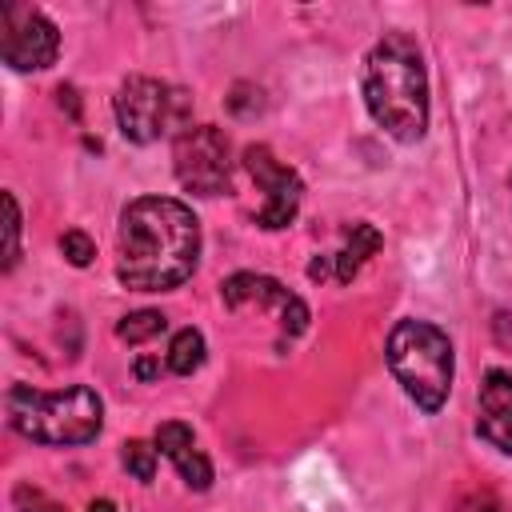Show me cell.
Wrapping results in <instances>:
<instances>
[{"label": "cell", "instance_id": "obj_5", "mask_svg": "<svg viewBox=\"0 0 512 512\" xmlns=\"http://www.w3.org/2000/svg\"><path fill=\"white\" fill-rule=\"evenodd\" d=\"M192 96L152 76H128L116 92V124L132 144H156L188 128Z\"/></svg>", "mask_w": 512, "mask_h": 512}, {"label": "cell", "instance_id": "obj_20", "mask_svg": "<svg viewBox=\"0 0 512 512\" xmlns=\"http://www.w3.org/2000/svg\"><path fill=\"white\" fill-rule=\"evenodd\" d=\"M16 508H20V512H64L56 500H48L44 492H36V488H28V484L16 488Z\"/></svg>", "mask_w": 512, "mask_h": 512}, {"label": "cell", "instance_id": "obj_3", "mask_svg": "<svg viewBox=\"0 0 512 512\" xmlns=\"http://www.w3.org/2000/svg\"><path fill=\"white\" fill-rule=\"evenodd\" d=\"M4 412L20 436L36 444H56V448L96 440L104 424V400L84 384H72L60 392H36L28 384H12L4 396Z\"/></svg>", "mask_w": 512, "mask_h": 512}, {"label": "cell", "instance_id": "obj_12", "mask_svg": "<svg viewBox=\"0 0 512 512\" xmlns=\"http://www.w3.org/2000/svg\"><path fill=\"white\" fill-rule=\"evenodd\" d=\"M168 372H176V376H192L200 364H204V336L196 332V328H180L176 336H172V344H168Z\"/></svg>", "mask_w": 512, "mask_h": 512}, {"label": "cell", "instance_id": "obj_25", "mask_svg": "<svg viewBox=\"0 0 512 512\" xmlns=\"http://www.w3.org/2000/svg\"><path fill=\"white\" fill-rule=\"evenodd\" d=\"M484 512H500V508H484Z\"/></svg>", "mask_w": 512, "mask_h": 512}, {"label": "cell", "instance_id": "obj_21", "mask_svg": "<svg viewBox=\"0 0 512 512\" xmlns=\"http://www.w3.org/2000/svg\"><path fill=\"white\" fill-rule=\"evenodd\" d=\"M132 372H136V380H156L160 376V360L156 356H140Z\"/></svg>", "mask_w": 512, "mask_h": 512}, {"label": "cell", "instance_id": "obj_4", "mask_svg": "<svg viewBox=\"0 0 512 512\" xmlns=\"http://www.w3.org/2000/svg\"><path fill=\"white\" fill-rule=\"evenodd\" d=\"M384 356H388V368L400 380V388L424 412H436L448 400L452 368L456 364H452V340L436 324H428V320H400L388 332Z\"/></svg>", "mask_w": 512, "mask_h": 512}, {"label": "cell", "instance_id": "obj_6", "mask_svg": "<svg viewBox=\"0 0 512 512\" xmlns=\"http://www.w3.org/2000/svg\"><path fill=\"white\" fill-rule=\"evenodd\" d=\"M176 180L196 196H220L232 184V144L216 124H188L172 148Z\"/></svg>", "mask_w": 512, "mask_h": 512}, {"label": "cell", "instance_id": "obj_14", "mask_svg": "<svg viewBox=\"0 0 512 512\" xmlns=\"http://www.w3.org/2000/svg\"><path fill=\"white\" fill-rule=\"evenodd\" d=\"M172 464H176V472L184 476V484H188V488L204 492V488L212 484V464H208V456H204V452L188 448V452H180V456H176Z\"/></svg>", "mask_w": 512, "mask_h": 512}, {"label": "cell", "instance_id": "obj_15", "mask_svg": "<svg viewBox=\"0 0 512 512\" xmlns=\"http://www.w3.org/2000/svg\"><path fill=\"white\" fill-rule=\"evenodd\" d=\"M124 468L136 476V480H152L156 476V444H144V440H128L124 452H120Z\"/></svg>", "mask_w": 512, "mask_h": 512}, {"label": "cell", "instance_id": "obj_19", "mask_svg": "<svg viewBox=\"0 0 512 512\" xmlns=\"http://www.w3.org/2000/svg\"><path fill=\"white\" fill-rule=\"evenodd\" d=\"M280 324H284L288 336H300L308 328V304L300 296H288V304L280 308Z\"/></svg>", "mask_w": 512, "mask_h": 512}, {"label": "cell", "instance_id": "obj_8", "mask_svg": "<svg viewBox=\"0 0 512 512\" xmlns=\"http://www.w3.org/2000/svg\"><path fill=\"white\" fill-rule=\"evenodd\" d=\"M244 168L252 172V180L264 188V204L256 212V224L260 228H284L292 224L296 208H300V196H304V184L292 168H284L264 144H252L244 152Z\"/></svg>", "mask_w": 512, "mask_h": 512}, {"label": "cell", "instance_id": "obj_23", "mask_svg": "<svg viewBox=\"0 0 512 512\" xmlns=\"http://www.w3.org/2000/svg\"><path fill=\"white\" fill-rule=\"evenodd\" d=\"M332 260H336V256H316V260L308 264V276H312V280H324V276L332 272Z\"/></svg>", "mask_w": 512, "mask_h": 512}, {"label": "cell", "instance_id": "obj_22", "mask_svg": "<svg viewBox=\"0 0 512 512\" xmlns=\"http://www.w3.org/2000/svg\"><path fill=\"white\" fill-rule=\"evenodd\" d=\"M56 96H60V108H68V116L76 120V116H80V104H76V88H64V84H60V88H56Z\"/></svg>", "mask_w": 512, "mask_h": 512}, {"label": "cell", "instance_id": "obj_10", "mask_svg": "<svg viewBox=\"0 0 512 512\" xmlns=\"http://www.w3.org/2000/svg\"><path fill=\"white\" fill-rule=\"evenodd\" d=\"M220 296H224V304L228 308H244V304H288V288L284 284H276L272 276H256V272H236V276H228L224 284H220Z\"/></svg>", "mask_w": 512, "mask_h": 512}, {"label": "cell", "instance_id": "obj_17", "mask_svg": "<svg viewBox=\"0 0 512 512\" xmlns=\"http://www.w3.org/2000/svg\"><path fill=\"white\" fill-rule=\"evenodd\" d=\"M20 256V208H16V196L4 192V272L16 264Z\"/></svg>", "mask_w": 512, "mask_h": 512}, {"label": "cell", "instance_id": "obj_16", "mask_svg": "<svg viewBox=\"0 0 512 512\" xmlns=\"http://www.w3.org/2000/svg\"><path fill=\"white\" fill-rule=\"evenodd\" d=\"M188 448H192V428H188V424L168 420V424L156 428V452H164L168 460H176V456L188 452Z\"/></svg>", "mask_w": 512, "mask_h": 512}, {"label": "cell", "instance_id": "obj_7", "mask_svg": "<svg viewBox=\"0 0 512 512\" xmlns=\"http://www.w3.org/2000/svg\"><path fill=\"white\" fill-rule=\"evenodd\" d=\"M60 52V32L56 24L24 4H4L0 8V56L16 72H40L56 60Z\"/></svg>", "mask_w": 512, "mask_h": 512}, {"label": "cell", "instance_id": "obj_13", "mask_svg": "<svg viewBox=\"0 0 512 512\" xmlns=\"http://www.w3.org/2000/svg\"><path fill=\"white\" fill-rule=\"evenodd\" d=\"M164 328H168V316H164V312H156V308H140V312H128V316L116 324V336H120L124 344H144V340L160 336Z\"/></svg>", "mask_w": 512, "mask_h": 512}, {"label": "cell", "instance_id": "obj_24", "mask_svg": "<svg viewBox=\"0 0 512 512\" xmlns=\"http://www.w3.org/2000/svg\"><path fill=\"white\" fill-rule=\"evenodd\" d=\"M88 512H116V504H112V500H92Z\"/></svg>", "mask_w": 512, "mask_h": 512}, {"label": "cell", "instance_id": "obj_11", "mask_svg": "<svg viewBox=\"0 0 512 512\" xmlns=\"http://www.w3.org/2000/svg\"><path fill=\"white\" fill-rule=\"evenodd\" d=\"M376 252H380V232H376V224H352L344 252H336V280L348 284V280L360 272V264H364L368 256H376Z\"/></svg>", "mask_w": 512, "mask_h": 512}, {"label": "cell", "instance_id": "obj_18", "mask_svg": "<svg viewBox=\"0 0 512 512\" xmlns=\"http://www.w3.org/2000/svg\"><path fill=\"white\" fill-rule=\"evenodd\" d=\"M60 252H64V260L76 264V268H88L92 256H96V248H92V240H88L84 232H64V236H60Z\"/></svg>", "mask_w": 512, "mask_h": 512}, {"label": "cell", "instance_id": "obj_9", "mask_svg": "<svg viewBox=\"0 0 512 512\" xmlns=\"http://www.w3.org/2000/svg\"><path fill=\"white\" fill-rule=\"evenodd\" d=\"M476 432L500 448V452H512V372L504 368H492L480 384V420H476Z\"/></svg>", "mask_w": 512, "mask_h": 512}, {"label": "cell", "instance_id": "obj_2", "mask_svg": "<svg viewBox=\"0 0 512 512\" xmlns=\"http://www.w3.org/2000/svg\"><path fill=\"white\" fill-rule=\"evenodd\" d=\"M364 104L372 120L400 144H416L428 128V72L420 48L388 32L364 64Z\"/></svg>", "mask_w": 512, "mask_h": 512}, {"label": "cell", "instance_id": "obj_1", "mask_svg": "<svg viewBox=\"0 0 512 512\" xmlns=\"http://www.w3.org/2000/svg\"><path fill=\"white\" fill-rule=\"evenodd\" d=\"M200 260V220L168 196H140L120 212L116 276L136 292L180 288Z\"/></svg>", "mask_w": 512, "mask_h": 512}]
</instances>
